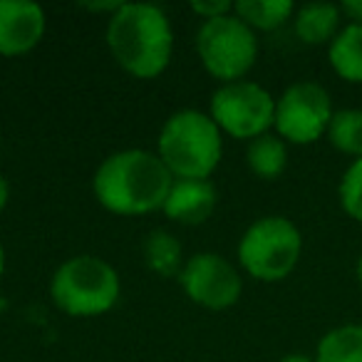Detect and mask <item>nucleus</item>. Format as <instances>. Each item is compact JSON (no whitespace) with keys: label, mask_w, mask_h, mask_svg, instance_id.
Segmentation results:
<instances>
[{"label":"nucleus","mask_w":362,"mask_h":362,"mask_svg":"<svg viewBox=\"0 0 362 362\" xmlns=\"http://www.w3.org/2000/svg\"><path fill=\"white\" fill-rule=\"evenodd\" d=\"M174 176L146 149L110 154L92 176V192L102 209L117 216H144L164 206Z\"/></svg>","instance_id":"f257e3e1"},{"label":"nucleus","mask_w":362,"mask_h":362,"mask_svg":"<svg viewBox=\"0 0 362 362\" xmlns=\"http://www.w3.org/2000/svg\"><path fill=\"white\" fill-rule=\"evenodd\" d=\"M107 47L127 75L154 80L171 62L174 30L159 6L122 3L107 23Z\"/></svg>","instance_id":"f03ea898"},{"label":"nucleus","mask_w":362,"mask_h":362,"mask_svg":"<svg viewBox=\"0 0 362 362\" xmlns=\"http://www.w3.org/2000/svg\"><path fill=\"white\" fill-rule=\"evenodd\" d=\"M221 129L199 110L174 112L156 139V156L174 179H209L221 164Z\"/></svg>","instance_id":"7ed1b4c3"},{"label":"nucleus","mask_w":362,"mask_h":362,"mask_svg":"<svg viewBox=\"0 0 362 362\" xmlns=\"http://www.w3.org/2000/svg\"><path fill=\"white\" fill-rule=\"evenodd\" d=\"M119 273L97 256H72L50 278V298L70 317H97L119 300Z\"/></svg>","instance_id":"20e7f679"},{"label":"nucleus","mask_w":362,"mask_h":362,"mask_svg":"<svg viewBox=\"0 0 362 362\" xmlns=\"http://www.w3.org/2000/svg\"><path fill=\"white\" fill-rule=\"evenodd\" d=\"M303 236L286 216H263L243 231L238 241V263L251 278L263 283L283 281L300 261Z\"/></svg>","instance_id":"39448f33"},{"label":"nucleus","mask_w":362,"mask_h":362,"mask_svg":"<svg viewBox=\"0 0 362 362\" xmlns=\"http://www.w3.org/2000/svg\"><path fill=\"white\" fill-rule=\"evenodd\" d=\"M197 55L204 70L221 85L238 82L258 60V37L241 18L223 16L202 23L197 33Z\"/></svg>","instance_id":"423d86ee"},{"label":"nucleus","mask_w":362,"mask_h":362,"mask_svg":"<svg viewBox=\"0 0 362 362\" xmlns=\"http://www.w3.org/2000/svg\"><path fill=\"white\" fill-rule=\"evenodd\" d=\"M209 117L221 134L233 139H256L276 122V100L258 82L238 80L216 87L209 102Z\"/></svg>","instance_id":"0eeeda50"},{"label":"nucleus","mask_w":362,"mask_h":362,"mask_svg":"<svg viewBox=\"0 0 362 362\" xmlns=\"http://www.w3.org/2000/svg\"><path fill=\"white\" fill-rule=\"evenodd\" d=\"M330 95L310 80L293 82L276 100V134L291 144H313L327 132L332 119Z\"/></svg>","instance_id":"6e6552de"},{"label":"nucleus","mask_w":362,"mask_h":362,"mask_svg":"<svg viewBox=\"0 0 362 362\" xmlns=\"http://www.w3.org/2000/svg\"><path fill=\"white\" fill-rule=\"evenodd\" d=\"M179 283L192 303L209 310L236 305L243 291V278L228 258L218 253H197L179 273Z\"/></svg>","instance_id":"1a4fd4ad"},{"label":"nucleus","mask_w":362,"mask_h":362,"mask_svg":"<svg viewBox=\"0 0 362 362\" xmlns=\"http://www.w3.org/2000/svg\"><path fill=\"white\" fill-rule=\"evenodd\" d=\"M45 25V11L33 0H0V57H21L35 50Z\"/></svg>","instance_id":"9d476101"},{"label":"nucleus","mask_w":362,"mask_h":362,"mask_svg":"<svg viewBox=\"0 0 362 362\" xmlns=\"http://www.w3.org/2000/svg\"><path fill=\"white\" fill-rule=\"evenodd\" d=\"M218 194L209 179H174L161 211L184 226H199L214 214Z\"/></svg>","instance_id":"9b49d317"},{"label":"nucleus","mask_w":362,"mask_h":362,"mask_svg":"<svg viewBox=\"0 0 362 362\" xmlns=\"http://www.w3.org/2000/svg\"><path fill=\"white\" fill-rule=\"evenodd\" d=\"M340 6L332 3H308L296 11V35L305 45H325L340 33Z\"/></svg>","instance_id":"f8f14e48"},{"label":"nucleus","mask_w":362,"mask_h":362,"mask_svg":"<svg viewBox=\"0 0 362 362\" xmlns=\"http://www.w3.org/2000/svg\"><path fill=\"white\" fill-rule=\"evenodd\" d=\"M330 65L342 80L362 82V25L350 23L335 35L327 47Z\"/></svg>","instance_id":"ddd939ff"},{"label":"nucleus","mask_w":362,"mask_h":362,"mask_svg":"<svg viewBox=\"0 0 362 362\" xmlns=\"http://www.w3.org/2000/svg\"><path fill=\"white\" fill-rule=\"evenodd\" d=\"M246 161L248 169L256 176H261V179H278L288 166V146L278 134L266 132V134L248 141Z\"/></svg>","instance_id":"4468645a"},{"label":"nucleus","mask_w":362,"mask_h":362,"mask_svg":"<svg viewBox=\"0 0 362 362\" xmlns=\"http://www.w3.org/2000/svg\"><path fill=\"white\" fill-rule=\"evenodd\" d=\"M141 253H144L146 268L161 278H179L181 268L187 263L181 256V243L164 228H156L144 238Z\"/></svg>","instance_id":"2eb2a0df"},{"label":"nucleus","mask_w":362,"mask_h":362,"mask_svg":"<svg viewBox=\"0 0 362 362\" xmlns=\"http://www.w3.org/2000/svg\"><path fill=\"white\" fill-rule=\"evenodd\" d=\"M291 0H238L233 3V16L241 18L253 33L276 30L293 16Z\"/></svg>","instance_id":"dca6fc26"},{"label":"nucleus","mask_w":362,"mask_h":362,"mask_svg":"<svg viewBox=\"0 0 362 362\" xmlns=\"http://www.w3.org/2000/svg\"><path fill=\"white\" fill-rule=\"evenodd\" d=\"M315 362H362V325H340L317 342Z\"/></svg>","instance_id":"f3484780"},{"label":"nucleus","mask_w":362,"mask_h":362,"mask_svg":"<svg viewBox=\"0 0 362 362\" xmlns=\"http://www.w3.org/2000/svg\"><path fill=\"white\" fill-rule=\"evenodd\" d=\"M327 139L337 151L362 156V110H340L332 115Z\"/></svg>","instance_id":"a211bd4d"},{"label":"nucleus","mask_w":362,"mask_h":362,"mask_svg":"<svg viewBox=\"0 0 362 362\" xmlns=\"http://www.w3.org/2000/svg\"><path fill=\"white\" fill-rule=\"evenodd\" d=\"M340 204L347 216L362 221V156L355 159L340 181Z\"/></svg>","instance_id":"6ab92c4d"},{"label":"nucleus","mask_w":362,"mask_h":362,"mask_svg":"<svg viewBox=\"0 0 362 362\" xmlns=\"http://www.w3.org/2000/svg\"><path fill=\"white\" fill-rule=\"evenodd\" d=\"M189 8H192V13H197L204 23L214 21V18L231 16L233 13V3H228V0H197V3H192Z\"/></svg>","instance_id":"aec40b11"},{"label":"nucleus","mask_w":362,"mask_h":362,"mask_svg":"<svg viewBox=\"0 0 362 362\" xmlns=\"http://www.w3.org/2000/svg\"><path fill=\"white\" fill-rule=\"evenodd\" d=\"M340 11L345 13L352 23L362 25V0H345V3L340 6Z\"/></svg>","instance_id":"412c9836"},{"label":"nucleus","mask_w":362,"mask_h":362,"mask_svg":"<svg viewBox=\"0 0 362 362\" xmlns=\"http://www.w3.org/2000/svg\"><path fill=\"white\" fill-rule=\"evenodd\" d=\"M8 199H11V187H8V179L0 174V211L8 206Z\"/></svg>","instance_id":"4be33fe9"},{"label":"nucleus","mask_w":362,"mask_h":362,"mask_svg":"<svg viewBox=\"0 0 362 362\" xmlns=\"http://www.w3.org/2000/svg\"><path fill=\"white\" fill-rule=\"evenodd\" d=\"M278 362H315V360H310L308 355H300V352H293V355H286V357H281Z\"/></svg>","instance_id":"5701e85b"},{"label":"nucleus","mask_w":362,"mask_h":362,"mask_svg":"<svg viewBox=\"0 0 362 362\" xmlns=\"http://www.w3.org/2000/svg\"><path fill=\"white\" fill-rule=\"evenodd\" d=\"M3 273H6V248L0 243V278H3Z\"/></svg>","instance_id":"b1692460"},{"label":"nucleus","mask_w":362,"mask_h":362,"mask_svg":"<svg viewBox=\"0 0 362 362\" xmlns=\"http://www.w3.org/2000/svg\"><path fill=\"white\" fill-rule=\"evenodd\" d=\"M355 273H357V281H360V286H362V256L357 258V268H355Z\"/></svg>","instance_id":"393cba45"}]
</instances>
